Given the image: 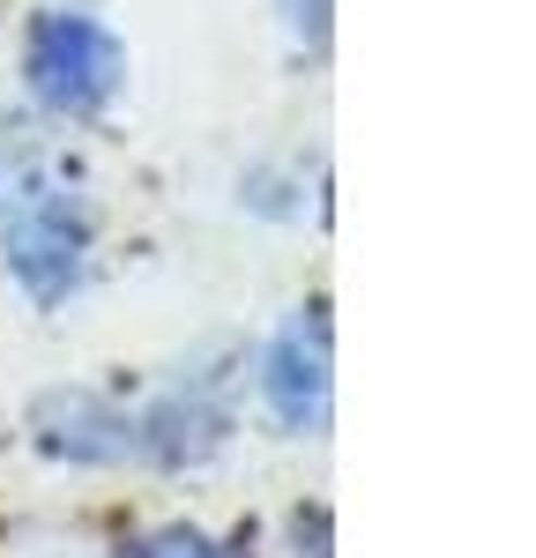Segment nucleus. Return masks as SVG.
Wrapping results in <instances>:
<instances>
[{
  "mask_svg": "<svg viewBox=\"0 0 536 558\" xmlns=\"http://www.w3.org/2000/svg\"><path fill=\"white\" fill-rule=\"evenodd\" d=\"M31 83H38L45 105L89 112V105H105L112 83H120V45H112L105 23H89V15H45L38 31H31Z\"/></svg>",
  "mask_w": 536,
  "mask_h": 558,
  "instance_id": "f257e3e1",
  "label": "nucleus"
},
{
  "mask_svg": "<svg viewBox=\"0 0 536 558\" xmlns=\"http://www.w3.org/2000/svg\"><path fill=\"white\" fill-rule=\"evenodd\" d=\"M8 260H15V276L52 299V291H68L75 283V260H83V216L68 202V186H45L31 202H15V223H8Z\"/></svg>",
  "mask_w": 536,
  "mask_h": 558,
  "instance_id": "f03ea898",
  "label": "nucleus"
},
{
  "mask_svg": "<svg viewBox=\"0 0 536 558\" xmlns=\"http://www.w3.org/2000/svg\"><path fill=\"white\" fill-rule=\"evenodd\" d=\"M268 395H276V410L291 425L320 417V402H328V320L320 313L313 320H291V336L276 343V357H268Z\"/></svg>",
  "mask_w": 536,
  "mask_h": 558,
  "instance_id": "7ed1b4c3",
  "label": "nucleus"
},
{
  "mask_svg": "<svg viewBox=\"0 0 536 558\" xmlns=\"http://www.w3.org/2000/svg\"><path fill=\"white\" fill-rule=\"evenodd\" d=\"M134 558H217V551H209L202 536H157L149 551H134Z\"/></svg>",
  "mask_w": 536,
  "mask_h": 558,
  "instance_id": "20e7f679",
  "label": "nucleus"
}]
</instances>
